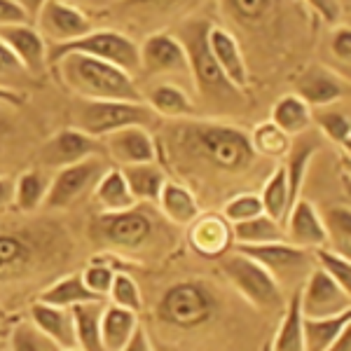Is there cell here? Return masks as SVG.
<instances>
[{
    "label": "cell",
    "mask_w": 351,
    "mask_h": 351,
    "mask_svg": "<svg viewBox=\"0 0 351 351\" xmlns=\"http://www.w3.org/2000/svg\"><path fill=\"white\" fill-rule=\"evenodd\" d=\"M180 150L225 173H243L256 164L248 134L223 122H188L178 129Z\"/></svg>",
    "instance_id": "6da1fadb"
},
{
    "label": "cell",
    "mask_w": 351,
    "mask_h": 351,
    "mask_svg": "<svg viewBox=\"0 0 351 351\" xmlns=\"http://www.w3.org/2000/svg\"><path fill=\"white\" fill-rule=\"evenodd\" d=\"M52 66H56L61 82L84 101H143L129 73L94 56L68 52L61 54Z\"/></svg>",
    "instance_id": "7a4b0ae2"
},
{
    "label": "cell",
    "mask_w": 351,
    "mask_h": 351,
    "mask_svg": "<svg viewBox=\"0 0 351 351\" xmlns=\"http://www.w3.org/2000/svg\"><path fill=\"white\" fill-rule=\"evenodd\" d=\"M59 239L64 237L47 228L0 230V284L28 279L45 263H52Z\"/></svg>",
    "instance_id": "3957f363"
},
{
    "label": "cell",
    "mask_w": 351,
    "mask_h": 351,
    "mask_svg": "<svg viewBox=\"0 0 351 351\" xmlns=\"http://www.w3.org/2000/svg\"><path fill=\"white\" fill-rule=\"evenodd\" d=\"M218 314V295L199 279H185L169 286L157 302V319L169 328L195 330Z\"/></svg>",
    "instance_id": "277c9868"
},
{
    "label": "cell",
    "mask_w": 351,
    "mask_h": 351,
    "mask_svg": "<svg viewBox=\"0 0 351 351\" xmlns=\"http://www.w3.org/2000/svg\"><path fill=\"white\" fill-rule=\"evenodd\" d=\"M208 28H211V24L204 19L185 21L183 28H180V36L176 38L188 52L190 75L195 77V84L204 99L230 101L241 92L225 77V73L220 71V66L213 59L211 49H208Z\"/></svg>",
    "instance_id": "5b68a950"
},
{
    "label": "cell",
    "mask_w": 351,
    "mask_h": 351,
    "mask_svg": "<svg viewBox=\"0 0 351 351\" xmlns=\"http://www.w3.org/2000/svg\"><path fill=\"white\" fill-rule=\"evenodd\" d=\"M77 132L92 136V138H106L112 132L124 127H152L157 115L148 104H132V101H84L75 106L73 112Z\"/></svg>",
    "instance_id": "8992f818"
},
{
    "label": "cell",
    "mask_w": 351,
    "mask_h": 351,
    "mask_svg": "<svg viewBox=\"0 0 351 351\" xmlns=\"http://www.w3.org/2000/svg\"><path fill=\"white\" fill-rule=\"evenodd\" d=\"M68 52L94 56V59H101V61H106V64L122 68L129 75L141 71L138 45H136V40H132L127 33L115 31V28H96V31L92 28L87 36L77 38V40L54 45L52 49H47V64H54L61 54H68Z\"/></svg>",
    "instance_id": "52a82bcc"
},
{
    "label": "cell",
    "mask_w": 351,
    "mask_h": 351,
    "mask_svg": "<svg viewBox=\"0 0 351 351\" xmlns=\"http://www.w3.org/2000/svg\"><path fill=\"white\" fill-rule=\"evenodd\" d=\"M220 269L230 279V284L239 291V295L246 302H251L253 307L263 311H276L286 304L284 288L276 284L274 276L260 267L256 260L234 251L232 256H223Z\"/></svg>",
    "instance_id": "ba28073f"
},
{
    "label": "cell",
    "mask_w": 351,
    "mask_h": 351,
    "mask_svg": "<svg viewBox=\"0 0 351 351\" xmlns=\"http://www.w3.org/2000/svg\"><path fill=\"white\" fill-rule=\"evenodd\" d=\"M237 253L256 260L263 269H267L279 286L304 284L309 271L314 269V256L307 248L293 246L288 241L258 243V246H237Z\"/></svg>",
    "instance_id": "9c48e42d"
},
{
    "label": "cell",
    "mask_w": 351,
    "mask_h": 351,
    "mask_svg": "<svg viewBox=\"0 0 351 351\" xmlns=\"http://www.w3.org/2000/svg\"><path fill=\"white\" fill-rule=\"evenodd\" d=\"M155 232V218L145 208L101 213L92 223V239L120 251H138L150 241Z\"/></svg>",
    "instance_id": "30bf717a"
},
{
    "label": "cell",
    "mask_w": 351,
    "mask_h": 351,
    "mask_svg": "<svg viewBox=\"0 0 351 351\" xmlns=\"http://www.w3.org/2000/svg\"><path fill=\"white\" fill-rule=\"evenodd\" d=\"M106 171V164L101 157H89L71 167H64L56 171V176L49 180L47 195H45L43 208L47 211H59V208L73 206L77 199H82L89 190L96 188L99 178Z\"/></svg>",
    "instance_id": "8fae6325"
},
{
    "label": "cell",
    "mask_w": 351,
    "mask_h": 351,
    "mask_svg": "<svg viewBox=\"0 0 351 351\" xmlns=\"http://www.w3.org/2000/svg\"><path fill=\"white\" fill-rule=\"evenodd\" d=\"M351 293L335 284L321 269H311L300 286V311L304 319H330L351 311Z\"/></svg>",
    "instance_id": "7c38bea8"
},
{
    "label": "cell",
    "mask_w": 351,
    "mask_h": 351,
    "mask_svg": "<svg viewBox=\"0 0 351 351\" xmlns=\"http://www.w3.org/2000/svg\"><path fill=\"white\" fill-rule=\"evenodd\" d=\"M141 71L148 75H188V52L176 36L152 33L138 45Z\"/></svg>",
    "instance_id": "4fadbf2b"
},
{
    "label": "cell",
    "mask_w": 351,
    "mask_h": 351,
    "mask_svg": "<svg viewBox=\"0 0 351 351\" xmlns=\"http://www.w3.org/2000/svg\"><path fill=\"white\" fill-rule=\"evenodd\" d=\"M101 141L92 136L77 132V129H64V132L54 134L40 150V164L47 169H64L71 164H77L89 157L101 155Z\"/></svg>",
    "instance_id": "5bb4252c"
},
{
    "label": "cell",
    "mask_w": 351,
    "mask_h": 351,
    "mask_svg": "<svg viewBox=\"0 0 351 351\" xmlns=\"http://www.w3.org/2000/svg\"><path fill=\"white\" fill-rule=\"evenodd\" d=\"M38 24L47 33L54 45H64L92 31V19L66 0H47L43 12L38 14Z\"/></svg>",
    "instance_id": "9a60e30c"
},
{
    "label": "cell",
    "mask_w": 351,
    "mask_h": 351,
    "mask_svg": "<svg viewBox=\"0 0 351 351\" xmlns=\"http://www.w3.org/2000/svg\"><path fill=\"white\" fill-rule=\"evenodd\" d=\"M349 82L347 77L337 75L335 71L326 66H309L298 77V96L309 108H326L335 106L347 96Z\"/></svg>",
    "instance_id": "2e32d148"
},
{
    "label": "cell",
    "mask_w": 351,
    "mask_h": 351,
    "mask_svg": "<svg viewBox=\"0 0 351 351\" xmlns=\"http://www.w3.org/2000/svg\"><path fill=\"white\" fill-rule=\"evenodd\" d=\"M0 40L10 47L28 75H40L47 68V43L36 26L31 24H8L0 26Z\"/></svg>",
    "instance_id": "e0dca14e"
},
{
    "label": "cell",
    "mask_w": 351,
    "mask_h": 351,
    "mask_svg": "<svg viewBox=\"0 0 351 351\" xmlns=\"http://www.w3.org/2000/svg\"><path fill=\"white\" fill-rule=\"evenodd\" d=\"M106 150L122 167L134 164H150L157 160L155 138L145 127H124L120 132L106 136Z\"/></svg>",
    "instance_id": "ac0fdd59"
},
{
    "label": "cell",
    "mask_w": 351,
    "mask_h": 351,
    "mask_svg": "<svg viewBox=\"0 0 351 351\" xmlns=\"http://www.w3.org/2000/svg\"><path fill=\"white\" fill-rule=\"evenodd\" d=\"M284 234H288V243L307 248V251L326 246L328 241L324 218L309 199H295L291 204L286 213Z\"/></svg>",
    "instance_id": "d6986e66"
},
{
    "label": "cell",
    "mask_w": 351,
    "mask_h": 351,
    "mask_svg": "<svg viewBox=\"0 0 351 351\" xmlns=\"http://www.w3.org/2000/svg\"><path fill=\"white\" fill-rule=\"evenodd\" d=\"M208 49H211L213 59L220 66V71L225 73V77L234 84L239 92L248 87V64L243 59V52L237 43V38L232 36L228 28L220 26H211L208 28Z\"/></svg>",
    "instance_id": "ffe728a7"
},
{
    "label": "cell",
    "mask_w": 351,
    "mask_h": 351,
    "mask_svg": "<svg viewBox=\"0 0 351 351\" xmlns=\"http://www.w3.org/2000/svg\"><path fill=\"white\" fill-rule=\"evenodd\" d=\"M223 14L246 33H263L279 16L281 0H218Z\"/></svg>",
    "instance_id": "44dd1931"
},
{
    "label": "cell",
    "mask_w": 351,
    "mask_h": 351,
    "mask_svg": "<svg viewBox=\"0 0 351 351\" xmlns=\"http://www.w3.org/2000/svg\"><path fill=\"white\" fill-rule=\"evenodd\" d=\"M190 243L204 258H223L230 251L232 241V225L220 213L197 216L190 225Z\"/></svg>",
    "instance_id": "7402d4cb"
},
{
    "label": "cell",
    "mask_w": 351,
    "mask_h": 351,
    "mask_svg": "<svg viewBox=\"0 0 351 351\" xmlns=\"http://www.w3.org/2000/svg\"><path fill=\"white\" fill-rule=\"evenodd\" d=\"M31 319L33 328L40 330L45 337L59 349H77L75 344V328H73V314L71 309L52 307L38 300L31 307Z\"/></svg>",
    "instance_id": "603a6c76"
},
{
    "label": "cell",
    "mask_w": 351,
    "mask_h": 351,
    "mask_svg": "<svg viewBox=\"0 0 351 351\" xmlns=\"http://www.w3.org/2000/svg\"><path fill=\"white\" fill-rule=\"evenodd\" d=\"M136 328H138V316L134 311L120 309L115 304H104L99 328L101 347L104 351H120L132 339Z\"/></svg>",
    "instance_id": "cb8c5ba5"
},
{
    "label": "cell",
    "mask_w": 351,
    "mask_h": 351,
    "mask_svg": "<svg viewBox=\"0 0 351 351\" xmlns=\"http://www.w3.org/2000/svg\"><path fill=\"white\" fill-rule=\"evenodd\" d=\"M162 213L167 216L171 223L176 225H192L199 216V204H197V197L180 183H173V180H167L162 188L160 199Z\"/></svg>",
    "instance_id": "d4e9b609"
},
{
    "label": "cell",
    "mask_w": 351,
    "mask_h": 351,
    "mask_svg": "<svg viewBox=\"0 0 351 351\" xmlns=\"http://www.w3.org/2000/svg\"><path fill=\"white\" fill-rule=\"evenodd\" d=\"M94 197H96V204L104 208V213L127 211V208L136 206V199H134L132 190H129L127 180H124L120 167L106 169L94 188Z\"/></svg>",
    "instance_id": "484cf974"
},
{
    "label": "cell",
    "mask_w": 351,
    "mask_h": 351,
    "mask_svg": "<svg viewBox=\"0 0 351 351\" xmlns=\"http://www.w3.org/2000/svg\"><path fill=\"white\" fill-rule=\"evenodd\" d=\"M101 311H104V300L96 302H82L71 309L73 328H75V344L80 351H104L101 347Z\"/></svg>",
    "instance_id": "4316f807"
},
{
    "label": "cell",
    "mask_w": 351,
    "mask_h": 351,
    "mask_svg": "<svg viewBox=\"0 0 351 351\" xmlns=\"http://www.w3.org/2000/svg\"><path fill=\"white\" fill-rule=\"evenodd\" d=\"M351 324V311L330 319H304L302 316V337L304 351H326L337 342V337Z\"/></svg>",
    "instance_id": "83f0119b"
},
{
    "label": "cell",
    "mask_w": 351,
    "mask_h": 351,
    "mask_svg": "<svg viewBox=\"0 0 351 351\" xmlns=\"http://www.w3.org/2000/svg\"><path fill=\"white\" fill-rule=\"evenodd\" d=\"M271 124L281 129L286 136H302L311 127V108L298 94H286L271 108Z\"/></svg>",
    "instance_id": "f1b7e54d"
},
{
    "label": "cell",
    "mask_w": 351,
    "mask_h": 351,
    "mask_svg": "<svg viewBox=\"0 0 351 351\" xmlns=\"http://www.w3.org/2000/svg\"><path fill=\"white\" fill-rule=\"evenodd\" d=\"M122 176L127 180L136 202H155L160 199L162 188L167 183V176L157 162L150 164H134V167H122Z\"/></svg>",
    "instance_id": "f546056e"
},
{
    "label": "cell",
    "mask_w": 351,
    "mask_h": 351,
    "mask_svg": "<svg viewBox=\"0 0 351 351\" xmlns=\"http://www.w3.org/2000/svg\"><path fill=\"white\" fill-rule=\"evenodd\" d=\"M284 228L281 223L271 220L269 216L260 213V216L243 220V223L232 225V241L237 246H258V243H271V241H284Z\"/></svg>",
    "instance_id": "4dcf8cb0"
},
{
    "label": "cell",
    "mask_w": 351,
    "mask_h": 351,
    "mask_svg": "<svg viewBox=\"0 0 351 351\" xmlns=\"http://www.w3.org/2000/svg\"><path fill=\"white\" fill-rule=\"evenodd\" d=\"M148 106L155 115L162 117H192L195 115V104L178 84H157L148 94Z\"/></svg>",
    "instance_id": "1f68e13d"
},
{
    "label": "cell",
    "mask_w": 351,
    "mask_h": 351,
    "mask_svg": "<svg viewBox=\"0 0 351 351\" xmlns=\"http://www.w3.org/2000/svg\"><path fill=\"white\" fill-rule=\"evenodd\" d=\"M271 351H304L302 337V311H300V288H295L288 302L284 304V319L276 330Z\"/></svg>",
    "instance_id": "d6a6232c"
},
{
    "label": "cell",
    "mask_w": 351,
    "mask_h": 351,
    "mask_svg": "<svg viewBox=\"0 0 351 351\" xmlns=\"http://www.w3.org/2000/svg\"><path fill=\"white\" fill-rule=\"evenodd\" d=\"M96 300H101V298H96L94 293L87 291L80 274H68L64 279L54 281L49 288H45L40 295V302L52 304V307H61V309H73L75 304L96 302Z\"/></svg>",
    "instance_id": "836d02e7"
},
{
    "label": "cell",
    "mask_w": 351,
    "mask_h": 351,
    "mask_svg": "<svg viewBox=\"0 0 351 351\" xmlns=\"http://www.w3.org/2000/svg\"><path fill=\"white\" fill-rule=\"evenodd\" d=\"M316 148H319V145H316V138H311V136H304L302 141L291 143V150H288V155H286L288 162L284 164L291 202L300 199V188H302V183H304V176H307V169H309Z\"/></svg>",
    "instance_id": "e575fe53"
},
{
    "label": "cell",
    "mask_w": 351,
    "mask_h": 351,
    "mask_svg": "<svg viewBox=\"0 0 351 351\" xmlns=\"http://www.w3.org/2000/svg\"><path fill=\"white\" fill-rule=\"evenodd\" d=\"M258 197H260V204H263L265 216H269L271 220H276V223L286 220V213H288V208H291L293 202H291V192H288L284 164L271 171V176L267 178V183H265V188H263V195H258Z\"/></svg>",
    "instance_id": "d590c367"
},
{
    "label": "cell",
    "mask_w": 351,
    "mask_h": 351,
    "mask_svg": "<svg viewBox=\"0 0 351 351\" xmlns=\"http://www.w3.org/2000/svg\"><path fill=\"white\" fill-rule=\"evenodd\" d=\"M49 180L45 178V173L40 171H26L16 178L14 183V192H12V202L16 206V211L21 213H33L43 206L45 195H47Z\"/></svg>",
    "instance_id": "8d00e7d4"
},
{
    "label": "cell",
    "mask_w": 351,
    "mask_h": 351,
    "mask_svg": "<svg viewBox=\"0 0 351 351\" xmlns=\"http://www.w3.org/2000/svg\"><path fill=\"white\" fill-rule=\"evenodd\" d=\"M199 0H117V10L132 16H157L167 19L192 10Z\"/></svg>",
    "instance_id": "74e56055"
},
{
    "label": "cell",
    "mask_w": 351,
    "mask_h": 351,
    "mask_svg": "<svg viewBox=\"0 0 351 351\" xmlns=\"http://www.w3.org/2000/svg\"><path fill=\"white\" fill-rule=\"evenodd\" d=\"M248 141H251V148L256 155L263 157H286L288 150H291L293 138L281 132L276 124L271 122H260L253 127V132L248 134Z\"/></svg>",
    "instance_id": "f35d334b"
},
{
    "label": "cell",
    "mask_w": 351,
    "mask_h": 351,
    "mask_svg": "<svg viewBox=\"0 0 351 351\" xmlns=\"http://www.w3.org/2000/svg\"><path fill=\"white\" fill-rule=\"evenodd\" d=\"M311 122L319 124V129L339 148L349 150L351 145V120L347 110H339L337 106H326V108L311 110Z\"/></svg>",
    "instance_id": "ab89813d"
},
{
    "label": "cell",
    "mask_w": 351,
    "mask_h": 351,
    "mask_svg": "<svg viewBox=\"0 0 351 351\" xmlns=\"http://www.w3.org/2000/svg\"><path fill=\"white\" fill-rule=\"evenodd\" d=\"M314 256V267L321 269L324 274L330 276L335 284H339L344 291L351 293V263H349V256L344 253H337V251H330V248L321 246V248H314L311 251Z\"/></svg>",
    "instance_id": "60d3db41"
},
{
    "label": "cell",
    "mask_w": 351,
    "mask_h": 351,
    "mask_svg": "<svg viewBox=\"0 0 351 351\" xmlns=\"http://www.w3.org/2000/svg\"><path fill=\"white\" fill-rule=\"evenodd\" d=\"M324 225H326V234L328 239H335L337 241V253H342V243H344V253L349 256V239H351V211L347 204H339V206H332L326 211Z\"/></svg>",
    "instance_id": "b9f144b4"
},
{
    "label": "cell",
    "mask_w": 351,
    "mask_h": 351,
    "mask_svg": "<svg viewBox=\"0 0 351 351\" xmlns=\"http://www.w3.org/2000/svg\"><path fill=\"white\" fill-rule=\"evenodd\" d=\"M108 298H110V304H115V307H120V309H127V311H134V314H138L141 307H143L141 288L129 274H115Z\"/></svg>",
    "instance_id": "7bdbcfd3"
},
{
    "label": "cell",
    "mask_w": 351,
    "mask_h": 351,
    "mask_svg": "<svg viewBox=\"0 0 351 351\" xmlns=\"http://www.w3.org/2000/svg\"><path fill=\"white\" fill-rule=\"evenodd\" d=\"M10 349L12 351H59L56 344L49 342L40 330H36L31 324H19L12 330L10 339Z\"/></svg>",
    "instance_id": "ee69618b"
},
{
    "label": "cell",
    "mask_w": 351,
    "mask_h": 351,
    "mask_svg": "<svg viewBox=\"0 0 351 351\" xmlns=\"http://www.w3.org/2000/svg\"><path fill=\"white\" fill-rule=\"evenodd\" d=\"M263 213V204H260L258 195H251V192H243V195L232 197L223 211V218L228 220L230 225L234 223H243V220H251Z\"/></svg>",
    "instance_id": "f6af8a7d"
},
{
    "label": "cell",
    "mask_w": 351,
    "mask_h": 351,
    "mask_svg": "<svg viewBox=\"0 0 351 351\" xmlns=\"http://www.w3.org/2000/svg\"><path fill=\"white\" fill-rule=\"evenodd\" d=\"M80 276H82V284L87 286V291L94 293L96 298L104 300L110 293L112 279H115V271H112L108 265L94 263V265H89V267H84V271Z\"/></svg>",
    "instance_id": "bcb514c9"
},
{
    "label": "cell",
    "mask_w": 351,
    "mask_h": 351,
    "mask_svg": "<svg viewBox=\"0 0 351 351\" xmlns=\"http://www.w3.org/2000/svg\"><path fill=\"white\" fill-rule=\"evenodd\" d=\"M330 52L335 54L337 61L349 66V61H351V28L349 26L335 28V33H332V38H330Z\"/></svg>",
    "instance_id": "7dc6e473"
},
{
    "label": "cell",
    "mask_w": 351,
    "mask_h": 351,
    "mask_svg": "<svg viewBox=\"0 0 351 351\" xmlns=\"http://www.w3.org/2000/svg\"><path fill=\"white\" fill-rule=\"evenodd\" d=\"M314 12H319L328 24H339L342 19V0H304Z\"/></svg>",
    "instance_id": "c3c4849f"
},
{
    "label": "cell",
    "mask_w": 351,
    "mask_h": 351,
    "mask_svg": "<svg viewBox=\"0 0 351 351\" xmlns=\"http://www.w3.org/2000/svg\"><path fill=\"white\" fill-rule=\"evenodd\" d=\"M26 68L21 66V61L10 52V47L0 40V75L3 77H19V75H26Z\"/></svg>",
    "instance_id": "681fc988"
},
{
    "label": "cell",
    "mask_w": 351,
    "mask_h": 351,
    "mask_svg": "<svg viewBox=\"0 0 351 351\" xmlns=\"http://www.w3.org/2000/svg\"><path fill=\"white\" fill-rule=\"evenodd\" d=\"M8 24H31V21L14 0H0V26Z\"/></svg>",
    "instance_id": "f907efd6"
},
{
    "label": "cell",
    "mask_w": 351,
    "mask_h": 351,
    "mask_svg": "<svg viewBox=\"0 0 351 351\" xmlns=\"http://www.w3.org/2000/svg\"><path fill=\"white\" fill-rule=\"evenodd\" d=\"M120 351H152V349H150V339H148V335H145L143 328H141V326L136 328L132 339H129V342L124 344V347H122Z\"/></svg>",
    "instance_id": "816d5d0a"
},
{
    "label": "cell",
    "mask_w": 351,
    "mask_h": 351,
    "mask_svg": "<svg viewBox=\"0 0 351 351\" xmlns=\"http://www.w3.org/2000/svg\"><path fill=\"white\" fill-rule=\"evenodd\" d=\"M14 3L24 10V14L28 16V21H31V19H38V14H40L43 8L47 5V0H14Z\"/></svg>",
    "instance_id": "f5cc1de1"
},
{
    "label": "cell",
    "mask_w": 351,
    "mask_h": 351,
    "mask_svg": "<svg viewBox=\"0 0 351 351\" xmlns=\"http://www.w3.org/2000/svg\"><path fill=\"white\" fill-rule=\"evenodd\" d=\"M24 104V96L16 94L12 87H5L0 84V106H10V108H16V106Z\"/></svg>",
    "instance_id": "db71d44e"
},
{
    "label": "cell",
    "mask_w": 351,
    "mask_h": 351,
    "mask_svg": "<svg viewBox=\"0 0 351 351\" xmlns=\"http://www.w3.org/2000/svg\"><path fill=\"white\" fill-rule=\"evenodd\" d=\"M12 192H14V183L10 178H5V176H0V208L12 202Z\"/></svg>",
    "instance_id": "11a10c76"
},
{
    "label": "cell",
    "mask_w": 351,
    "mask_h": 351,
    "mask_svg": "<svg viewBox=\"0 0 351 351\" xmlns=\"http://www.w3.org/2000/svg\"><path fill=\"white\" fill-rule=\"evenodd\" d=\"M326 351H351V335H349V328L342 332V335L337 337V342L332 344L330 349H326Z\"/></svg>",
    "instance_id": "9f6ffc18"
},
{
    "label": "cell",
    "mask_w": 351,
    "mask_h": 351,
    "mask_svg": "<svg viewBox=\"0 0 351 351\" xmlns=\"http://www.w3.org/2000/svg\"><path fill=\"white\" fill-rule=\"evenodd\" d=\"M5 108H10V106H0V138H3V136L10 132V127H12L10 115H8V110H5Z\"/></svg>",
    "instance_id": "6f0895ef"
},
{
    "label": "cell",
    "mask_w": 351,
    "mask_h": 351,
    "mask_svg": "<svg viewBox=\"0 0 351 351\" xmlns=\"http://www.w3.org/2000/svg\"><path fill=\"white\" fill-rule=\"evenodd\" d=\"M66 351H80V349H66Z\"/></svg>",
    "instance_id": "680465c9"
}]
</instances>
